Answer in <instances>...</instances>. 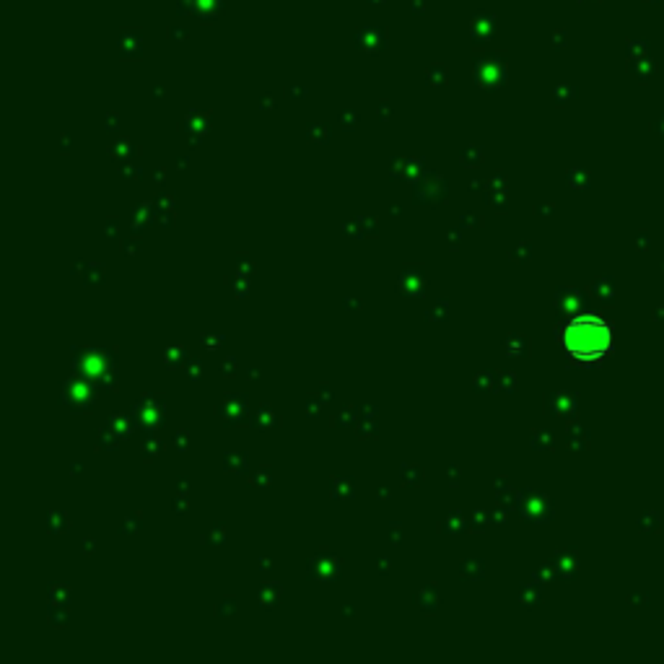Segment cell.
<instances>
[{"label":"cell","mask_w":664,"mask_h":664,"mask_svg":"<svg viewBox=\"0 0 664 664\" xmlns=\"http://www.w3.org/2000/svg\"><path fill=\"white\" fill-rule=\"evenodd\" d=\"M561 340L569 356L579 358V361H594V358H602L610 351L613 330L597 314H579L571 322H566Z\"/></svg>","instance_id":"1"}]
</instances>
